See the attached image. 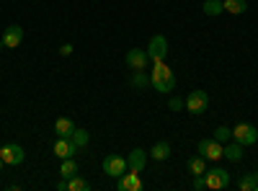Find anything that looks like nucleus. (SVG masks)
Returning a JSON list of instances; mask_svg holds the SVG:
<instances>
[{"instance_id": "1", "label": "nucleus", "mask_w": 258, "mask_h": 191, "mask_svg": "<svg viewBox=\"0 0 258 191\" xmlns=\"http://www.w3.org/2000/svg\"><path fill=\"white\" fill-rule=\"evenodd\" d=\"M150 86H153L158 93H170L176 88V75L165 65V59L153 62V70H150Z\"/></svg>"}, {"instance_id": "2", "label": "nucleus", "mask_w": 258, "mask_h": 191, "mask_svg": "<svg viewBox=\"0 0 258 191\" xmlns=\"http://www.w3.org/2000/svg\"><path fill=\"white\" fill-rule=\"evenodd\" d=\"M204 186L212 188V191L227 188L230 186V173L225 171V168H207L204 171Z\"/></svg>"}, {"instance_id": "3", "label": "nucleus", "mask_w": 258, "mask_h": 191, "mask_svg": "<svg viewBox=\"0 0 258 191\" xmlns=\"http://www.w3.org/2000/svg\"><path fill=\"white\" fill-rule=\"evenodd\" d=\"M232 140L240 142L243 147L255 145V142H258V130H255L253 124H248V121H240V124L232 126Z\"/></svg>"}, {"instance_id": "4", "label": "nucleus", "mask_w": 258, "mask_h": 191, "mask_svg": "<svg viewBox=\"0 0 258 191\" xmlns=\"http://www.w3.org/2000/svg\"><path fill=\"white\" fill-rule=\"evenodd\" d=\"M197 153H199L207 163H209V160L214 163V160L225 158V145H222V142H217L214 137H212V140H202V142H199V147H197Z\"/></svg>"}, {"instance_id": "5", "label": "nucleus", "mask_w": 258, "mask_h": 191, "mask_svg": "<svg viewBox=\"0 0 258 191\" xmlns=\"http://www.w3.org/2000/svg\"><path fill=\"white\" fill-rule=\"evenodd\" d=\"M101 168H103V173L109 176V178H119L121 173L129 171V165H126V158H124V155H106Z\"/></svg>"}, {"instance_id": "6", "label": "nucleus", "mask_w": 258, "mask_h": 191, "mask_svg": "<svg viewBox=\"0 0 258 191\" xmlns=\"http://www.w3.org/2000/svg\"><path fill=\"white\" fill-rule=\"evenodd\" d=\"M186 111L197 114V116L209 111V96H207V91H191L186 96Z\"/></svg>"}, {"instance_id": "7", "label": "nucleus", "mask_w": 258, "mask_h": 191, "mask_svg": "<svg viewBox=\"0 0 258 191\" xmlns=\"http://www.w3.org/2000/svg\"><path fill=\"white\" fill-rule=\"evenodd\" d=\"M0 158H3L6 165H21V163L26 160V150H24L21 145L11 142V145H3V147H0Z\"/></svg>"}, {"instance_id": "8", "label": "nucleus", "mask_w": 258, "mask_h": 191, "mask_svg": "<svg viewBox=\"0 0 258 191\" xmlns=\"http://www.w3.org/2000/svg\"><path fill=\"white\" fill-rule=\"evenodd\" d=\"M21 41H24V29L18 24H11L8 29H3V36H0V47L3 49H16Z\"/></svg>"}, {"instance_id": "9", "label": "nucleus", "mask_w": 258, "mask_h": 191, "mask_svg": "<svg viewBox=\"0 0 258 191\" xmlns=\"http://www.w3.org/2000/svg\"><path fill=\"white\" fill-rule=\"evenodd\" d=\"M124 62H126L129 70H147L150 68V54H147V49H129Z\"/></svg>"}, {"instance_id": "10", "label": "nucleus", "mask_w": 258, "mask_h": 191, "mask_svg": "<svg viewBox=\"0 0 258 191\" xmlns=\"http://www.w3.org/2000/svg\"><path fill=\"white\" fill-rule=\"evenodd\" d=\"M147 54H150V62H158V59H165L168 57V39L163 34H155L150 39V47H147Z\"/></svg>"}, {"instance_id": "11", "label": "nucleus", "mask_w": 258, "mask_h": 191, "mask_svg": "<svg viewBox=\"0 0 258 191\" xmlns=\"http://www.w3.org/2000/svg\"><path fill=\"white\" fill-rule=\"evenodd\" d=\"M116 188H119V191H140V188H142V178H140V173H135V171L121 173Z\"/></svg>"}, {"instance_id": "12", "label": "nucleus", "mask_w": 258, "mask_h": 191, "mask_svg": "<svg viewBox=\"0 0 258 191\" xmlns=\"http://www.w3.org/2000/svg\"><path fill=\"white\" fill-rule=\"evenodd\" d=\"M126 165H129V171L142 173L145 165H147V153L142 150V147H135V150L129 153V158H126Z\"/></svg>"}, {"instance_id": "13", "label": "nucleus", "mask_w": 258, "mask_h": 191, "mask_svg": "<svg viewBox=\"0 0 258 191\" xmlns=\"http://www.w3.org/2000/svg\"><path fill=\"white\" fill-rule=\"evenodd\" d=\"M75 153H78V147H75L73 140L57 137V142H54V155H57V158H75Z\"/></svg>"}, {"instance_id": "14", "label": "nucleus", "mask_w": 258, "mask_h": 191, "mask_svg": "<svg viewBox=\"0 0 258 191\" xmlns=\"http://www.w3.org/2000/svg\"><path fill=\"white\" fill-rule=\"evenodd\" d=\"M73 132H75V121L70 119V116H59L57 121H54V135L57 137H73Z\"/></svg>"}, {"instance_id": "15", "label": "nucleus", "mask_w": 258, "mask_h": 191, "mask_svg": "<svg viewBox=\"0 0 258 191\" xmlns=\"http://www.w3.org/2000/svg\"><path fill=\"white\" fill-rule=\"evenodd\" d=\"M225 158H227L230 163H240V160H243V145L235 142V140H230V142L225 145Z\"/></svg>"}, {"instance_id": "16", "label": "nucleus", "mask_w": 258, "mask_h": 191, "mask_svg": "<svg viewBox=\"0 0 258 191\" xmlns=\"http://www.w3.org/2000/svg\"><path fill=\"white\" fill-rule=\"evenodd\" d=\"M186 168H188V173H191V176H204V171H207V160H204L202 155H194V158L186 160Z\"/></svg>"}, {"instance_id": "17", "label": "nucleus", "mask_w": 258, "mask_h": 191, "mask_svg": "<svg viewBox=\"0 0 258 191\" xmlns=\"http://www.w3.org/2000/svg\"><path fill=\"white\" fill-rule=\"evenodd\" d=\"M150 158L153 160H168L170 158V142H158V145H153L150 147Z\"/></svg>"}, {"instance_id": "18", "label": "nucleus", "mask_w": 258, "mask_h": 191, "mask_svg": "<svg viewBox=\"0 0 258 191\" xmlns=\"http://www.w3.org/2000/svg\"><path fill=\"white\" fill-rule=\"evenodd\" d=\"M222 6H225V13H230V16H243L248 11L245 0H222Z\"/></svg>"}, {"instance_id": "19", "label": "nucleus", "mask_w": 258, "mask_h": 191, "mask_svg": "<svg viewBox=\"0 0 258 191\" xmlns=\"http://www.w3.org/2000/svg\"><path fill=\"white\" fill-rule=\"evenodd\" d=\"M129 86H132V88H137V91H142V88H150V78L145 75V70H135V75L129 78Z\"/></svg>"}, {"instance_id": "20", "label": "nucleus", "mask_w": 258, "mask_h": 191, "mask_svg": "<svg viewBox=\"0 0 258 191\" xmlns=\"http://www.w3.org/2000/svg\"><path fill=\"white\" fill-rule=\"evenodd\" d=\"M59 173H62V178H73V176L78 173V163H75V158H62Z\"/></svg>"}, {"instance_id": "21", "label": "nucleus", "mask_w": 258, "mask_h": 191, "mask_svg": "<svg viewBox=\"0 0 258 191\" xmlns=\"http://www.w3.org/2000/svg\"><path fill=\"white\" fill-rule=\"evenodd\" d=\"M238 188H240V191H258V178H255V173H243L240 181H238Z\"/></svg>"}, {"instance_id": "22", "label": "nucleus", "mask_w": 258, "mask_h": 191, "mask_svg": "<svg viewBox=\"0 0 258 191\" xmlns=\"http://www.w3.org/2000/svg\"><path fill=\"white\" fill-rule=\"evenodd\" d=\"M202 11H204V16H220V13H225V6H222V0H204Z\"/></svg>"}, {"instance_id": "23", "label": "nucleus", "mask_w": 258, "mask_h": 191, "mask_svg": "<svg viewBox=\"0 0 258 191\" xmlns=\"http://www.w3.org/2000/svg\"><path fill=\"white\" fill-rule=\"evenodd\" d=\"M70 140L75 142L78 150H83V147L91 142V135H88V130H78V126H75V132H73V137H70Z\"/></svg>"}, {"instance_id": "24", "label": "nucleus", "mask_w": 258, "mask_h": 191, "mask_svg": "<svg viewBox=\"0 0 258 191\" xmlns=\"http://www.w3.org/2000/svg\"><path fill=\"white\" fill-rule=\"evenodd\" d=\"M91 188V183L88 181H85L83 176H73V178H68V191H88Z\"/></svg>"}, {"instance_id": "25", "label": "nucleus", "mask_w": 258, "mask_h": 191, "mask_svg": "<svg viewBox=\"0 0 258 191\" xmlns=\"http://www.w3.org/2000/svg\"><path fill=\"white\" fill-rule=\"evenodd\" d=\"M214 140H217V142H230L232 140V130H230V126H217V130H214Z\"/></svg>"}, {"instance_id": "26", "label": "nucleus", "mask_w": 258, "mask_h": 191, "mask_svg": "<svg viewBox=\"0 0 258 191\" xmlns=\"http://www.w3.org/2000/svg\"><path fill=\"white\" fill-rule=\"evenodd\" d=\"M183 106H186V101H183V98H176V96H170V103H168V109H170V111H181Z\"/></svg>"}, {"instance_id": "27", "label": "nucleus", "mask_w": 258, "mask_h": 191, "mask_svg": "<svg viewBox=\"0 0 258 191\" xmlns=\"http://www.w3.org/2000/svg\"><path fill=\"white\" fill-rule=\"evenodd\" d=\"M194 188L197 191H204L207 186H204V176H194Z\"/></svg>"}, {"instance_id": "28", "label": "nucleus", "mask_w": 258, "mask_h": 191, "mask_svg": "<svg viewBox=\"0 0 258 191\" xmlns=\"http://www.w3.org/2000/svg\"><path fill=\"white\" fill-rule=\"evenodd\" d=\"M59 54H62V57H70V54H73V44H62V47H59Z\"/></svg>"}, {"instance_id": "29", "label": "nucleus", "mask_w": 258, "mask_h": 191, "mask_svg": "<svg viewBox=\"0 0 258 191\" xmlns=\"http://www.w3.org/2000/svg\"><path fill=\"white\" fill-rule=\"evenodd\" d=\"M57 191H68V178H62V181L57 183Z\"/></svg>"}, {"instance_id": "30", "label": "nucleus", "mask_w": 258, "mask_h": 191, "mask_svg": "<svg viewBox=\"0 0 258 191\" xmlns=\"http://www.w3.org/2000/svg\"><path fill=\"white\" fill-rule=\"evenodd\" d=\"M3 165H6V163H3V158H0V171H3Z\"/></svg>"}, {"instance_id": "31", "label": "nucleus", "mask_w": 258, "mask_h": 191, "mask_svg": "<svg viewBox=\"0 0 258 191\" xmlns=\"http://www.w3.org/2000/svg\"><path fill=\"white\" fill-rule=\"evenodd\" d=\"M255 178H258V171H255Z\"/></svg>"}]
</instances>
